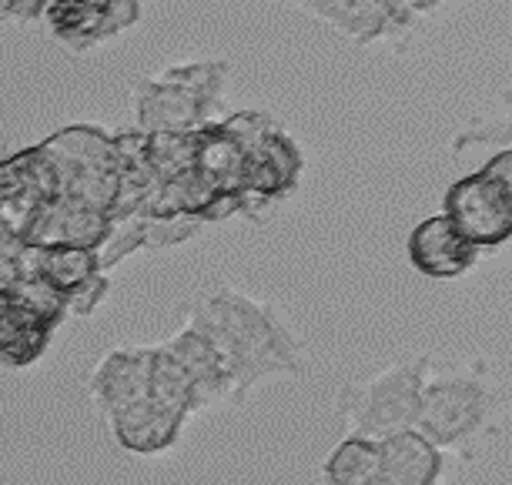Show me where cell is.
<instances>
[{
	"instance_id": "obj_1",
	"label": "cell",
	"mask_w": 512,
	"mask_h": 485,
	"mask_svg": "<svg viewBox=\"0 0 512 485\" xmlns=\"http://www.w3.org/2000/svg\"><path fill=\"white\" fill-rule=\"evenodd\" d=\"M185 322L208 338L228 368L235 405H245L268 378L305 372V345L278 308L231 285H218L191 302Z\"/></svg>"
},
{
	"instance_id": "obj_2",
	"label": "cell",
	"mask_w": 512,
	"mask_h": 485,
	"mask_svg": "<svg viewBox=\"0 0 512 485\" xmlns=\"http://www.w3.org/2000/svg\"><path fill=\"white\" fill-rule=\"evenodd\" d=\"M228 61L201 57L178 61L131 84L134 131L141 134H191L225 118Z\"/></svg>"
},
{
	"instance_id": "obj_3",
	"label": "cell",
	"mask_w": 512,
	"mask_h": 485,
	"mask_svg": "<svg viewBox=\"0 0 512 485\" xmlns=\"http://www.w3.org/2000/svg\"><path fill=\"white\" fill-rule=\"evenodd\" d=\"M492 412H496V388L489 382L486 362L439 365L432 358L419 415H415V432L425 435L442 455L462 452L489 429Z\"/></svg>"
},
{
	"instance_id": "obj_4",
	"label": "cell",
	"mask_w": 512,
	"mask_h": 485,
	"mask_svg": "<svg viewBox=\"0 0 512 485\" xmlns=\"http://www.w3.org/2000/svg\"><path fill=\"white\" fill-rule=\"evenodd\" d=\"M429 365L432 355H402L369 382H345L335 392V409L349 432L382 442L402 429H415Z\"/></svg>"
},
{
	"instance_id": "obj_5",
	"label": "cell",
	"mask_w": 512,
	"mask_h": 485,
	"mask_svg": "<svg viewBox=\"0 0 512 485\" xmlns=\"http://www.w3.org/2000/svg\"><path fill=\"white\" fill-rule=\"evenodd\" d=\"M41 151L54 164L57 198L108 215L118 198V148L114 134L101 124H67L41 141Z\"/></svg>"
},
{
	"instance_id": "obj_6",
	"label": "cell",
	"mask_w": 512,
	"mask_h": 485,
	"mask_svg": "<svg viewBox=\"0 0 512 485\" xmlns=\"http://www.w3.org/2000/svg\"><path fill=\"white\" fill-rule=\"evenodd\" d=\"M439 215H446L479 255L506 245L512 238V151L502 148L479 171L452 181Z\"/></svg>"
},
{
	"instance_id": "obj_7",
	"label": "cell",
	"mask_w": 512,
	"mask_h": 485,
	"mask_svg": "<svg viewBox=\"0 0 512 485\" xmlns=\"http://www.w3.org/2000/svg\"><path fill=\"white\" fill-rule=\"evenodd\" d=\"M14 261L24 281H41L61 298L67 318H88L104 305L111 278L101 271L98 251L84 248H31L14 245Z\"/></svg>"
},
{
	"instance_id": "obj_8",
	"label": "cell",
	"mask_w": 512,
	"mask_h": 485,
	"mask_svg": "<svg viewBox=\"0 0 512 485\" xmlns=\"http://www.w3.org/2000/svg\"><path fill=\"white\" fill-rule=\"evenodd\" d=\"M302 148L275 118L245 148L241 168V215L258 221L268 208L298 191L302 181Z\"/></svg>"
},
{
	"instance_id": "obj_9",
	"label": "cell",
	"mask_w": 512,
	"mask_h": 485,
	"mask_svg": "<svg viewBox=\"0 0 512 485\" xmlns=\"http://www.w3.org/2000/svg\"><path fill=\"white\" fill-rule=\"evenodd\" d=\"M51 198H57V178L41 144L0 161V248L21 245Z\"/></svg>"
},
{
	"instance_id": "obj_10",
	"label": "cell",
	"mask_w": 512,
	"mask_h": 485,
	"mask_svg": "<svg viewBox=\"0 0 512 485\" xmlns=\"http://www.w3.org/2000/svg\"><path fill=\"white\" fill-rule=\"evenodd\" d=\"M305 14L332 24L352 44H399L412 31L415 17L436 11L442 4H412V0H308L298 4Z\"/></svg>"
},
{
	"instance_id": "obj_11",
	"label": "cell",
	"mask_w": 512,
	"mask_h": 485,
	"mask_svg": "<svg viewBox=\"0 0 512 485\" xmlns=\"http://www.w3.org/2000/svg\"><path fill=\"white\" fill-rule=\"evenodd\" d=\"M141 7L138 0H47L41 21L71 54H88L138 24Z\"/></svg>"
},
{
	"instance_id": "obj_12",
	"label": "cell",
	"mask_w": 512,
	"mask_h": 485,
	"mask_svg": "<svg viewBox=\"0 0 512 485\" xmlns=\"http://www.w3.org/2000/svg\"><path fill=\"white\" fill-rule=\"evenodd\" d=\"M148 372H151V345H121L101 355L91 368L88 395L104 419L124 412L128 405L148 399Z\"/></svg>"
},
{
	"instance_id": "obj_13",
	"label": "cell",
	"mask_w": 512,
	"mask_h": 485,
	"mask_svg": "<svg viewBox=\"0 0 512 485\" xmlns=\"http://www.w3.org/2000/svg\"><path fill=\"white\" fill-rule=\"evenodd\" d=\"M61 325L64 322L27 302L21 288L0 291V372L31 368L47 352Z\"/></svg>"
},
{
	"instance_id": "obj_14",
	"label": "cell",
	"mask_w": 512,
	"mask_h": 485,
	"mask_svg": "<svg viewBox=\"0 0 512 485\" xmlns=\"http://www.w3.org/2000/svg\"><path fill=\"white\" fill-rule=\"evenodd\" d=\"M111 235L108 215L77 205L71 198H51L37 211L34 225L27 228L21 245L31 248H84L98 251Z\"/></svg>"
},
{
	"instance_id": "obj_15",
	"label": "cell",
	"mask_w": 512,
	"mask_h": 485,
	"mask_svg": "<svg viewBox=\"0 0 512 485\" xmlns=\"http://www.w3.org/2000/svg\"><path fill=\"white\" fill-rule=\"evenodd\" d=\"M405 255H409L412 268L425 278L452 281L462 278L466 271L482 258L456 228L449 225L446 215H429L409 231L405 238Z\"/></svg>"
},
{
	"instance_id": "obj_16",
	"label": "cell",
	"mask_w": 512,
	"mask_h": 485,
	"mask_svg": "<svg viewBox=\"0 0 512 485\" xmlns=\"http://www.w3.org/2000/svg\"><path fill=\"white\" fill-rule=\"evenodd\" d=\"M168 348V355L181 365V372L188 375L191 388L198 395V409H221V405H235V385H231L228 368L221 365L218 352L211 348V342L198 328H191L188 322L178 328L171 338L161 342Z\"/></svg>"
},
{
	"instance_id": "obj_17",
	"label": "cell",
	"mask_w": 512,
	"mask_h": 485,
	"mask_svg": "<svg viewBox=\"0 0 512 485\" xmlns=\"http://www.w3.org/2000/svg\"><path fill=\"white\" fill-rule=\"evenodd\" d=\"M191 415L161 405L154 399H141L128 405L124 412L111 415L108 429L114 435V442L131 455H164L171 452L185 435Z\"/></svg>"
},
{
	"instance_id": "obj_18",
	"label": "cell",
	"mask_w": 512,
	"mask_h": 485,
	"mask_svg": "<svg viewBox=\"0 0 512 485\" xmlns=\"http://www.w3.org/2000/svg\"><path fill=\"white\" fill-rule=\"evenodd\" d=\"M446 455L415 429H402L379 442L382 485H439Z\"/></svg>"
},
{
	"instance_id": "obj_19",
	"label": "cell",
	"mask_w": 512,
	"mask_h": 485,
	"mask_svg": "<svg viewBox=\"0 0 512 485\" xmlns=\"http://www.w3.org/2000/svg\"><path fill=\"white\" fill-rule=\"evenodd\" d=\"M379 479V442L345 435L322 462V485H369Z\"/></svg>"
},
{
	"instance_id": "obj_20",
	"label": "cell",
	"mask_w": 512,
	"mask_h": 485,
	"mask_svg": "<svg viewBox=\"0 0 512 485\" xmlns=\"http://www.w3.org/2000/svg\"><path fill=\"white\" fill-rule=\"evenodd\" d=\"M148 399L171 405V409L195 415L198 409V395L191 388L188 375L181 372V365L168 355L164 345H151V372H148Z\"/></svg>"
},
{
	"instance_id": "obj_21",
	"label": "cell",
	"mask_w": 512,
	"mask_h": 485,
	"mask_svg": "<svg viewBox=\"0 0 512 485\" xmlns=\"http://www.w3.org/2000/svg\"><path fill=\"white\" fill-rule=\"evenodd\" d=\"M47 0H0V21H41Z\"/></svg>"
},
{
	"instance_id": "obj_22",
	"label": "cell",
	"mask_w": 512,
	"mask_h": 485,
	"mask_svg": "<svg viewBox=\"0 0 512 485\" xmlns=\"http://www.w3.org/2000/svg\"><path fill=\"white\" fill-rule=\"evenodd\" d=\"M17 285H21V271H17L14 251L0 248V291H14Z\"/></svg>"
},
{
	"instance_id": "obj_23",
	"label": "cell",
	"mask_w": 512,
	"mask_h": 485,
	"mask_svg": "<svg viewBox=\"0 0 512 485\" xmlns=\"http://www.w3.org/2000/svg\"><path fill=\"white\" fill-rule=\"evenodd\" d=\"M369 485H382V482H379V479H375V482H369Z\"/></svg>"
}]
</instances>
